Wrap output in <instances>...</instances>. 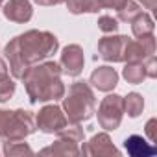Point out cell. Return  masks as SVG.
<instances>
[{
  "mask_svg": "<svg viewBox=\"0 0 157 157\" xmlns=\"http://www.w3.org/2000/svg\"><path fill=\"white\" fill-rule=\"evenodd\" d=\"M126 44H128L126 37H105L100 43V56L107 61H120V59H124L122 52H124Z\"/></svg>",
  "mask_w": 157,
  "mask_h": 157,
  "instance_id": "obj_1",
  "label": "cell"
},
{
  "mask_svg": "<svg viewBox=\"0 0 157 157\" xmlns=\"http://www.w3.org/2000/svg\"><path fill=\"white\" fill-rule=\"evenodd\" d=\"M63 65H65V72L68 76H78L82 72V67H83V54L80 50V46H67L63 50Z\"/></svg>",
  "mask_w": 157,
  "mask_h": 157,
  "instance_id": "obj_2",
  "label": "cell"
},
{
  "mask_svg": "<svg viewBox=\"0 0 157 157\" xmlns=\"http://www.w3.org/2000/svg\"><path fill=\"white\" fill-rule=\"evenodd\" d=\"M4 15L11 21L24 22L32 17V6H30L28 0H11L10 4H6Z\"/></svg>",
  "mask_w": 157,
  "mask_h": 157,
  "instance_id": "obj_3",
  "label": "cell"
},
{
  "mask_svg": "<svg viewBox=\"0 0 157 157\" xmlns=\"http://www.w3.org/2000/svg\"><path fill=\"white\" fill-rule=\"evenodd\" d=\"M91 82L100 89V91H111L117 85V72L109 67H102L93 72Z\"/></svg>",
  "mask_w": 157,
  "mask_h": 157,
  "instance_id": "obj_4",
  "label": "cell"
},
{
  "mask_svg": "<svg viewBox=\"0 0 157 157\" xmlns=\"http://www.w3.org/2000/svg\"><path fill=\"white\" fill-rule=\"evenodd\" d=\"M151 30H153V22H151V19L148 17V15H137V19H135V24H133V32H135V35L137 37H146V35H150L151 33Z\"/></svg>",
  "mask_w": 157,
  "mask_h": 157,
  "instance_id": "obj_5",
  "label": "cell"
},
{
  "mask_svg": "<svg viewBox=\"0 0 157 157\" xmlns=\"http://www.w3.org/2000/svg\"><path fill=\"white\" fill-rule=\"evenodd\" d=\"M13 89H15V85H13V82H10V78L6 74V67L0 61V102L8 100L13 94Z\"/></svg>",
  "mask_w": 157,
  "mask_h": 157,
  "instance_id": "obj_6",
  "label": "cell"
},
{
  "mask_svg": "<svg viewBox=\"0 0 157 157\" xmlns=\"http://www.w3.org/2000/svg\"><path fill=\"white\" fill-rule=\"evenodd\" d=\"M124 76H126V80L128 82H131V83H139L142 78L146 76V70H144V67L142 65H129V67H126L124 68Z\"/></svg>",
  "mask_w": 157,
  "mask_h": 157,
  "instance_id": "obj_7",
  "label": "cell"
},
{
  "mask_svg": "<svg viewBox=\"0 0 157 157\" xmlns=\"http://www.w3.org/2000/svg\"><path fill=\"white\" fill-rule=\"evenodd\" d=\"M142 105H144V102H142V98L139 96V94H129L128 96V100H126V109H128V113L131 115V117H137L140 111H142Z\"/></svg>",
  "mask_w": 157,
  "mask_h": 157,
  "instance_id": "obj_8",
  "label": "cell"
},
{
  "mask_svg": "<svg viewBox=\"0 0 157 157\" xmlns=\"http://www.w3.org/2000/svg\"><path fill=\"white\" fill-rule=\"evenodd\" d=\"M68 10L72 13H82V11H94L93 0H68Z\"/></svg>",
  "mask_w": 157,
  "mask_h": 157,
  "instance_id": "obj_9",
  "label": "cell"
},
{
  "mask_svg": "<svg viewBox=\"0 0 157 157\" xmlns=\"http://www.w3.org/2000/svg\"><path fill=\"white\" fill-rule=\"evenodd\" d=\"M117 28H118V24H117V21L113 17H102L100 19V30H104V32H115Z\"/></svg>",
  "mask_w": 157,
  "mask_h": 157,
  "instance_id": "obj_10",
  "label": "cell"
},
{
  "mask_svg": "<svg viewBox=\"0 0 157 157\" xmlns=\"http://www.w3.org/2000/svg\"><path fill=\"white\" fill-rule=\"evenodd\" d=\"M35 2H39V4H59L63 0H35Z\"/></svg>",
  "mask_w": 157,
  "mask_h": 157,
  "instance_id": "obj_11",
  "label": "cell"
}]
</instances>
